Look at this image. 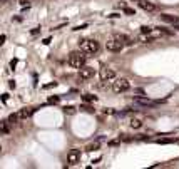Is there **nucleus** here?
Here are the masks:
<instances>
[{
    "label": "nucleus",
    "mask_w": 179,
    "mask_h": 169,
    "mask_svg": "<svg viewBox=\"0 0 179 169\" xmlns=\"http://www.w3.org/2000/svg\"><path fill=\"white\" fill-rule=\"evenodd\" d=\"M99 75H100V80L105 82V80H114L115 79V70L114 69H110V67H102L99 72Z\"/></svg>",
    "instance_id": "5"
},
{
    "label": "nucleus",
    "mask_w": 179,
    "mask_h": 169,
    "mask_svg": "<svg viewBox=\"0 0 179 169\" xmlns=\"http://www.w3.org/2000/svg\"><path fill=\"white\" fill-rule=\"evenodd\" d=\"M137 3H139V7L146 12H156L157 10V7L154 5L152 2H149V0H141V2H137Z\"/></svg>",
    "instance_id": "8"
},
{
    "label": "nucleus",
    "mask_w": 179,
    "mask_h": 169,
    "mask_svg": "<svg viewBox=\"0 0 179 169\" xmlns=\"http://www.w3.org/2000/svg\"><path fill=\"white\" fill-rule=\"evenodd\" d=\"M59 100H60L59 95H50V97H49V102H50V104H57Z\"/></svg>",
    "instance_id": "18"
},
{
    "label": "nucleus",
    "mask_w": 179,
    "mask_h": 169,
    "mask_svg": "<svg viewBox=\"0 0 179 169\" xmlns=\"http://www.w3.org/2000/svg\"><path fill=\"white\" fill-rule=\"evenodd\" d=\"M33 112H35V109H33V107H28V109L25 107V109H22L18 114H20V119H27V117H30Z\"/></svg>",
    "instance_id": "12"
},
{
    "label": "nucleus",
    "mask_w": 179,
    "mask_h": 169,
    "mask_svg": "<svg viewBox=\"0 0 179 169\" xmlns=\"http://www.w3.org/2000/svg\"><path fill=\"white\" fill-rule=\"evenodd\" d=\"M18 119H20V114H18V112H17V114H10V115H8V122H10L12 125H13V124H17V122H18Z\"/></svg>",
    "instance_id": "15"
},
{
    "label": "nucleus",
    "mask_w": 179,
    "mask_h": 169,
    "mask_svg": "<svg viewBox=\"0 0 179 169\" xmlns=\"http://www.w3.org/2000/svg\"><path fill=\"white\" fill-rule=\"evenodd\" d=\"M161 20L169 22V23H177L179 18H177L176 15H171V13H161Z\"/></svg>",
    "instance_id": "9"
},
{
    "label": "nucleus",
    "mask_w": 179,
    "mask_h": 169,
    "mask_svg": "<svg viewBox=\"0 0 179 169\" xmlns=\"http://www.w3.org/2000/svg\"><path fill=\"white\" fill-rule=\"evenodd\" d=\"M132 44L130 42V38L127 35H122V33H112L107 42H105V49H107L109 52H120L124 49L125 45Z\"/></svg>",
    "instance_id": "1"
},
{
    "label": "nucleus",
    "mask_w": 179,
    "mask_h": 169,
    "mask_svg": "<svg viewBox=\"0 0 179 169\" xmlns=\"http://www.w3.org/2000/svg\"><path fill=\"white\" fill-rule=\"evenodd\" d=\"M80 110H85V112H94V109L90 107V105H87V104H82L80 105Z\"/></svg>",
    "instance_id": "17"
},
{
    "label": "nucleus",
    "mask_w": 179,
    "mask_h": 169,
    "mask_svg": "<svg viewBox=\"0 0 179 169\" xmlns=\"http://www.w3.org/2000/svg\"><path fill=\"white\" fill-rule=\"evenodd\" d=\"M129 125L132 129H141L142 127V119H139V117H132L129 120Z\"/></svg>",
    "instance_id": "11"
},
{
    "label": "nucleus",
    "mask_w": 179,
    "mask_h": 169,
    "mask_svg": "<svg viewBox=\"0 0 179 169\" xmlns=\"http://www.w3.org/2000/svg\"><path fill=\"white\" fill-rule=\"evenodd\" d=\"M124 13H129V15H136V12H134L132 8H127V7H124Z\"/></svg>",
    "instance_id": "20"
},
{
    "label": "nucleus",
    "mask_w": 179,
    "mask_h": 169,
    "mask_svg": "<svg viewBox=\"0 0 179 169\" xmlns=\"http://www.w3.org/2000/svg\"><path fill=\"white\" fill-rule=\"evenodd\" d=\"M55 85H57V82H52V84H47V85H45V89H50V87H55Z\"/></svg>",
    "instance_id": "21"
},
{
    "label": "nucleus",
    "mask_w": 179,
    "mask_h": 169,
    "mask_svg": "<svg viewBox=\"0 0 179 169\" xmlns=\"http://www.w3.org/2000/svg\"><path fill=\"white\" fill-rule=\"evenodd\" d=\"M79 49L84 52L85 55H94L100 50V45L95 38H82L79 42Z\"/></svg>",
    "instance_id": "3"
},
{
    "label": "nucleus",
    "mask_w": 179,
    "mask_h": 169,
    "mask_svg": "<svg viewBox=\"0 0 179 169\" xmlns=\"http://www.w3.org/2000/svg\"><path fill=\"white\" fill-rule=\"evenodd\" d=\"M80 156H82L80 149H70L69 154H67V164H69V166L77 164V162L80 161Z\"/></svg>",
    "instance_id": "6"
},
{
    "label": "nucleus",
    "mask_w": 179,
    "mask_h": 169,
    "mask_svg": "<svg viewBox=\"0 0 179 169\" xmlns=\"http://www.w3.org/2000/svg\"><path fill=\"white\" fill-rule=\"evenodd\" d=\"M132 2H141V0H132Z\"/></svg>",
    "instance_id": "23"
},
{
    "label": "nucleus",
    "mask_w": 179,
    "mask_h": 169,
    "mask_svg": "<svg viewBox=\"0 0 179 169\" xmlns=\"http://www.w3.org/2000/svg\"><path fill=\"white\" fill-rule=\"evenodd\" d=\"M94 77V69L89 65H84L82 69H79V80L84 82V80H89Z\"/></svg>",
    "instance_id": "7"
},
{
    "label": "nucleus",
    "mask_w": 179,
    "mask_h": 169,
    "mask_svg": "<svg viewBox=\"0 0 179 169\" xmlns=\"http://www.w3.org/2000/svg\"><path fill=\"white\" fill-rule=\"evenodd\" d=\"M85 59H87V55L79 49V50H74V52L69 54V57H67V64H69V67H72V69L79 70L85 65Z\"/></svg>",
    "instance_id": "2"
},
{
    "label": "nucleus",
    "mask_w": 179,
    "mask_h": 169,
    "mask_svg": "<svg viewBox=\"0 0 179 169\" xmlns=\"http://www.w3.org/2000/svg\"><path fill=\"white\" fill-rule=\"evenodd\" d=\"M82 100H84V102H95L97 97L92 95V94H84V95H82Z\"/></svg>",
    "instance_id": "14"
},
{
    "label": "nucleus",
    "mask_w": 179,
    "mask_h": 169,
    "mask_svg": "<svg viewBox=\"0 0 179 169\" xmlns=\"http://www.w3.org/2000/svg\"><path fill=\"white\" fill-rule=\"evenodd\" d=\"M130 89V82L125 79V77H119V79H114L112 82V92L115 94H122V92H127Z\"/></svg>",
    "instance_id": "4"
},
{
    "label": "nucleus",
    "mask_w": 179,
    "mask_h": 169,
    "mask_svg": "<svg viewBox=\"0 0 179 169\" xmlns=\"http://www.w3.org/2000/svg\"><path fill=\"white\" fill-rule=\"evenodd\" d=\"M102 141H104V139H102V137H99V139H97V141H95V142L89 144V146L85 147V151H89V152H92V151H97V149L100 147V144H102Z\"/></svg>",
    "instance_id": "10"
},
{
    "label": "nucleus",
    "mask_w": 179,
    "mask_h": 169,
    "mask_svg": "<svg viewBox=\"0 0 179 169\" xmlns=\"http://www.w3.org/2000/svg\"><path fill=\"white\" fill-rule=\"evenodd\" d=\"M5 38H7V35H5V33H3V35L0 37V40H2V42H0V44H3V42H5Z\"/></svg>",
    "instance_id": "22"
},
{
    "label": "nucleus",
    "mask_w": 179,
    "mask_h": 169,
    "mask_svg": "<svg viewBox=\"0 0 179 169\" xmlns=\"http://www.w3.org/2000/svg\"><path fill=\"white\" fill-rule=\"evenodd\" d=\"M64 112L65 114H74L75 112V107H74V105H67V107H64Z\"/></svg>",
    "instance_id": "16"
},
{
    "label": "nucleus",
    "mask_w": 179,
    "mask_h": 169,
    "mask_svg": "<svg viewBox=\"0 0 179 169\" xmlns=\"http://www.w3.org/2000/svg\"><path fill=\"white\" fill-rule=\"evenodd\" d=\"M8 120H2V122H0V131H2V134L3 136H8V134H10V127H8Z\"/></svg>",
    "instance_id": "13"
},
{
    "label": "nucleus",
    "mask_w": 179,
    "mask_h": 169,
    "mask_svg": "<svg viewBox=\"0 0 179 169\" xmlns=\"http://www.w3.org/2000/svg\"><path fill=\"white\" fill-rule=\"evenodd\" d=\"M157 142H161V144H169V142H174V139H157Z\"/></svg>",
    "instance_id": "19"
}]
</instances>
